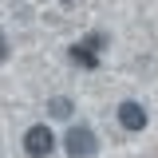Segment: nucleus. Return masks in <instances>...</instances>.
<instances>
[{"label":"nucleus","mask_w":158,"mask_h":158,"mask_svg":"<svg viewBox=\"0 0 158 158\" xmlns=\"http://www.w3.org/2000/svg\"><path fill=\"white\" fill-rule=\"evenodd\" d=\"M118 127L123 131H142L146 123H150V115H146V107L142 103H135V99H127V103H118Z\"/></svg>","instance_id":"obj_3"},{"label":"nucleus","mask_w":158,"mask_h":158,"mask_svg":"<svg viewBox=\"0 0 158 158\" xmlns=\"http://www.w3.org/2000/svg\"><path fill=\"white\" fill-rule=\"evenodd\" d=\"M103 44H107V36H103V32H91V36L83 40V44H79V48H87V52H91V56H95L99 48H103Z\"/></svg>","instance_id":"obj_6"},{"label":"nucleus","mask_w":158,"mask_h":158,"mask_svg":"<svg viewBox=\"0 0 158 158\" xmlns=\"http://www.w3.org/2000/svg\"><path fill=\"white\" fill-rule=\"evenodd\" d=\"M63 150H67V158H95L99 154V138H95L91 127H71L67 138H63Z\"/></svg>","instance_id":"obj_1"},{"label":"nucleus","mask_w":158,"mask_h":158,"mask_svg":"<svg viewBox=\"0 0 158 158\" xmlns=\"http://www.w3.org/2000/svg\"><path fill=\"white\" fill-rule=\"evenodd\" d=\"M24 150H28L32 158H48L52 150H56V135H52V127H44V123L28 127V135H24Z\"/></svg>","instance_id":"obj_2"},{"label":"nucleus","mask_w":158,"mask_h":158,"mask_svg":"<svg viewBox=\"0 0 158 158\" xmlns=\"http://www.w3.org/2000/svg\"><path fill=\"white\" fill-rule=\"evenodd\" d=\"M48 111H52V118H71V111H75V103L67 95H56L52 103H48Z\"/></svg>","instance_id":"obj_4"},{"label":"nucleus","mask_w":158,"mask_h":158,"mask_svg":"<svg viewBox=\"0 0 158 158\" xmlns=\"http://www.w3.org/2000/svg\"><path fill=\"white\" fill-rule=\"evenodd\" d=\"M8 59V40H4V32H0V63Z\"/></svg>","instance_id":"obj_7"},{"label":"nucleus","mask_w":158,"mask_h":158,"mask_svg":"<svg viewBox=\"0 0 158 158\" xmlns=\"http://www.w3.org/2000/svg\"><path fill=\"white\" fill-rule=\"evenodd\" d=\"M63 4H71V0H63Z\"/></svg>","instance_id":"obj_8"},{"label":"nucleus","mask_w":158,"mask_h":158,"mask_svg":"<svg viewBox=\"0 0 158 158\" xmlns=\"http://www.w3.org/2000/svg\"><path fill=\"white\" fill-rule=\"evenodd\" d=\"M71 63H79V67H87V71H91V67H99V56H91V52H87V48H71Z\"/></svg>","instance_id":"obj_5"}]
</instances>
